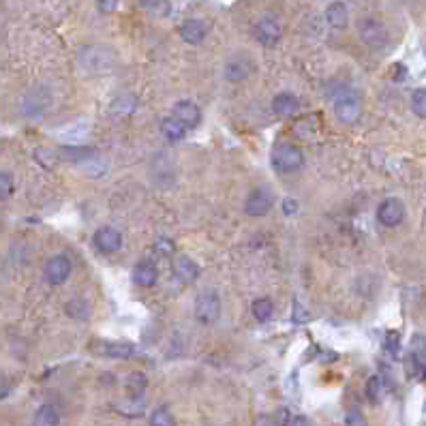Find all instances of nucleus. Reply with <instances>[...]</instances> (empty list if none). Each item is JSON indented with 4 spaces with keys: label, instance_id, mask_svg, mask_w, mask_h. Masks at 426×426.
<instances>
[{
    "label": "nucleus",
    "instance_id": "nucleus-5",
    "mask_svg": "<svg viewBox=\"0 0 426 426\" xmlns=\"http://www.w3.org/2000/svg\"><path fill=\"white\" fill-rule=\"evenodd\" d=\"M358 35H360V39H362L369 47H373V50H381V47H386L388 41H390L388 28L383 26V22H379V20H375V18H362V20L358 22Z\"/></svg>",
    "mask_w": 426,
    "mask_h": 426
},
{
    "label": "nucleus",
    "instance_id": "nucleus-23",
    "mask_svg": "<svg viewBox=\"0 0 426 426\" xmlns=\"http://www.w3.org/2000/svg\"><path fill=\"white\" fill-rule=\"evenodd\" d=\"M135 105H138V101H135L133 94H120L112 103V114H116V116H129V114L135 112Z\"/></svg>",
    "mask_w": 426,
    "mask_h": 426
},
{
    "label": "nucleus",
    "instance_id": "nucleus-35",
    "mask_svg": "<svg viewBox=\"0 0 426 426\" xmlns=\"http://www.w3.org/2000/svg\"><path fill=\"white\" fill-rule=\"evenodd\" d=\"M283 212H285L287 217H293L296 212H298V201L293 197H285L283 199Z\"/></svg>",
    "mask_w": 426,
    "mask_h": 426
},
{
    "label": "nucleus",
    "instance_id": "nucleus-31",
    "mask_svg": "<svg viewBox=\"0 0 426 426\" xmlns=\"http://www.w3.org/2000/svg\"><path fill=\"white\" fill-rule=\"evenodd\" d=\"M35 159H37L43 167H52L56 161H60V159H58V152H50L47 148H39V150L35 152Z\"/></svg>",
    "mask_w": 426,
    "mask_h": 426
},
{
    "label": "nucleus",
    "instance_id": "nucleus-13",
    "mask_svg": "<svg viewBox=\"0 0 426 426\" xmlns=\"http://www.w3.org/2000/svg\"><path fill=\"white\" fill-rule=\"evenodd\" d=\"M172 116H176L186 129H195L201 123V110L193 101H178L172 110Z\"/></svg>",
    "mask_w": 426,
    "mask_h": 426
},
{
    "label": "nucleus",
    "instance_id": "nucleus-9",
    "mask_svg": "<svg viewBox=\"0 0 426 426\" xmlns=\"http://www.w3.org/2000/svg\"><path fill=\"white\" fill-rule=\"evenodd\" d=\"M253 35H255V39H257L264 47H274V45L281 41V37H283V28H281L279 20H274V18H262V20L255 24Z\"/></svg>",
    "mask_w": 426,
    "mask_h": 426
},
{
    "label": "nucleus",
    "instance_id": "nucleus-34",
    "mask_svg": "<svg viewBox=\"0 0 426 426\" xmlns=\"http://www.w3.org/2000/svg\"><path fill=\"white\" fill-rule=\"evenodd\" d=\"M118 5H120V0H96V7H99V11H101L103 16L114 13V11L118 9Z\"/></svg>",
    "mask_w": 426,
    "mask_h": 426
},
{
    "label": "nucleus",
    "instance_id": "nucleus-16",
    "mask_svg": "<svg viewBox=\"0 0 426 426\" xmlns=\"http://www.w3.org/2000/svg\"><path fill=\"white\" fill-rule=\"evenodd\" d=\"M326 22L332 28H337V30L347 28V24H349V9H347V5L343 3V0H335V3L328 5V9H326Z\"/></svg>",
    "mask_w": 426,
    "mask_h": 426
},
{
    "label": "nucleus",
    "instance_id": "nucleus-29",
    "mask_svg": "<svg viewBox=\"0 0 426 426\" xmlns=\"http://www.w3.org/2000/svg\"><path fill=\"white\" fill-rule=\"evenodd\" d=\"M310 319V313L306 310L304 302H300L298 298L293 300V306H291V322L293 324H306Z\"/></svg>",
    "mask_w": 426,
    "mask_h": 426
},
{
    "label": "nucleus",
    "instance_id": "nucleus-12",
    "mask_svg": "<svg viewBox=\"0 0 426 426\" xmlns=\"http://www.w3.org/2000/svg\"><path fill=\"white\" fill-rule=\"evenodd\" d=\"M272 112L279 118H291L300 112V99L293 92H279L272 99Z\"/></svg>",
    "mask_w": 426,
    "mask_h": 426
},
{
    "label": "nucleus",
    "instance_id": "nucleus-15",
    "mask_svg": "<svg viewBox=\"0 0 426 426\" xmlns=\"http://www.w3.org/2000/svg\"><path fill=\"white\" fill-rule=\"evenodd\" d=\"M206 33H208V28L201 20H184L180 24V39L184 43L199 45L206 39Z\"/></svg>",
    "mask_w": 426,
    "mask_h": 426
},
{
    "label": "nucleus",
    "instance_id": "nucleus-17",
    "mask_svg": "<svg viewBox=\"0 0 426 426\" xmlns=\"http://www.w3.org/2000/svg\"><path fill=\"white\" fill-rule=\"evenodd\" d=\"M159 279V270L152 262H138L133 268V283L140 287H152Z\"/></svg>",
    "mask_w": 426,
    "mask_h": 426
},
{
    "label": "nucleus",
    "instance_id": "nucleus-3",
    "mask_svg": "<svg viewBox=\"0 0 426 426\" xmlns=\"http://www.w3.org/2000/svg\"><path fill=\"white\" fill-rule=\"evenodd\" d=\"M335 116L341 125H356L362 116V96L356 90H343L335 99Z\"/></svg>",
    "mask_w": 426,
    "mask_h": 426
},
{
    "label": "nucleus",
    "instance_id": "nucleus-14",
    "mask_svg": "<svg viewBox=\"0 0 426 426\" xmlns=\"http://www.w3.org/2000/svg\"><path fill=\"white\" fill-rule=\"evenodd\" d=\"M251 73H253V67L247 58H230L223 67V75L232 84H240V82L249 79Z\"/></svg>",
    "mask_w": 426,
    "mask_h": 426
},
{
    "label": "nucleus",
    "instance_id": "nucleus-25",
    "mask_svg": "<svg viewBox=\"0 0 426 426\" xmlns=\"http://www.w3.org/2000/svg\"><path fill=\"white\" fill-rule=\"evenodd\" d=\"M411 112L417 118H426V88H415L411 92Z\"/></svg>",
    "mask_w": 426,
    "mask_h": 426
},
{
    "label": "nucleus",
    "instance_id": "nucleus-21",
    "mask_svg": "<svg viewBox=\"0 0 426 426\" xmlns=\"http://www.w3.org/2000/svg\"><path fill=\"white\" fill-rule=\"evenodd\" d=\"M60 415L54 405H41L33 417V426H58Z\"/></svg>",
    "mask_w": 426,
    "mask_h": 426
},
{
    "label": "nucleus",
    "instance_id": "nucleus-8",
    "mask_svg": "<svg viewBox=\"0 0 426 426\" xmlns=\"http://www.w3.org/2000/svg\"><path fill=\"white\" fill-rule=\"evenodd\" d=\"M71 276V259L67 255H54L45 262L43 279L50 285H62Z\"/></svg>",
    "mask_w": 426,
    "mask_h": 426
},
{
    "label": "nucleus",
    "instance_id": "nucleus-28",
    "mask_svg": "<svg viewBox=\"0 0 426 426\" xmlns=\"http://www.w3.org/2000/svg\"><path fill=\"white\" fill-rule=\"evenodd\" d=\"M150 426H176V420L165 407H159L150 413Z\"/></svg>",
    "mask_w": 426,
    "mask_h": 426
},
{
    "label": "nucleus",
    "instance_id": "nucleus-39",
    "mask_svg": "<svg viewBox=\"0 0 426 426\" xmlns=\"http://www.w3.org/2000/svg\"><path fill=\"white\" fill-rule=\"evenodd\" d=\"M257 426H281L276 420H272V417H268V415H262L259 420H257Z\"/></svg>",
    "mask_w": 426,
    "mask_h": 426
},
{
    "label": "nucleus",
    "instance_id": "nucleus-20",
    "mask_svg": "<svg viewBox=\"0 0 426 426\" xmlns=\"http://www.w3.org/2000/svg\"><path fill=\"white\" fill-rule=\"evenodd\" d=\"M186 131H189V129H186L176 116H169V118H165V120L161 123V133H163V138H165L167 142H180V140H184Z\"/></svg>",
    "mask_w": 426,
    "mask_h": 426
},
{
    "label": "nucleus",
    "instance_id": "nucleus-37",
    "mask_svg": "<svg viewBox=\"0 0 426 426\" xmlns=\"http://www.w3.org/2000/svg\"><path fill=\"white\" fill-rule=\"evenodd\" d=\"M9 390H11L9 379H7L5 375H0V398H5V396L9 394Z\"/></svg>",
    "mask_w": 426,
    "mask_h": 426
},
{
    "label": "nucleus",
    "instance_id": "nucleus-1",
    "mask_svg": "<svg viewBox=\"0 0 426 426\" xmlns=\"http://www.w3.org/2000/svg\"><path fill=\"white\" fill-rule=\"evenodd\" d=\"M79 65L88 73H110L116 67V52L108 45H84L79 50Z\"/></svg>",
    "mask_w": 426,
    "mask_h": 426
},
{
    "label": "nucleus",
    "instance_id": "nucleus-27",
    "mask_svg": "<svg viewBox=\"0 0 426 426\" xmlns=\"http://www.w3.org/2000/svg\"><path fill=\"white\" fill-rule=\"evenodd\" d=\"M381 394H383V383H381V377H371L369 381H366V398L373 403V405H377L379 400H381Z\"/></svg>",
    "mask_w": 426,
    "mask_h": 426
},
{
    "label": "nucleus",
    "instance_id": "nucleus-22",
    "mask_svg": "<svg viewBox=\"0 0 426 426\" xmlns=\"http://www.w3.org/2000/svg\"><path fill=\"white\" fill-rule=\"evenodd\" d=\"M251 313L257 322H268L274 313V302L270 298H257L253 304H251Z\"/></svg>",
    "mask_w": 426,
    "mask_h": 426
},
{
    "label": "nucleus",
    "instance_id": "nucleus-19",
    "mask_svg": "<svg viewBox=\"0 0 426 426\" xmlns=\"http://www.w3.org/2000/svg\"><path fill=\"white\" fill-rule=\"evenodd\" d=\"M174 272H176V276H178L182 283H191V281L197 279L199 266H197V262L191 259L189 255H180V257L176 259V264H174Z\"/></svg>",
    "mask_w": 426,
    "mask_h": 426
},
{
    "label": "nucleus",
    "instance_id": "nucleus-36",
    "mask_svg": "<svg viewBox=\"0 0 426 426\" xmlns=\"http://www.w3.org/2000/svg\"><path fill=\"white\" fill-rule=\"evenodd\" d=\"M140 3L148 9H159V7H167V0H140Z\"/></svg>",
    "mask_w": 426,
    "mask_h": 426
},
{
    "label": "nucleus",
    "instance_id": "nucleus-18",
    "mask_svg": "<svg viewBox=\"0 0 426 426\" xmlns=\"http://www.w3.org/2000/svg\"><path fill=\"white\" fill-rule=\"evenodd\" d=\"M94 155H96V150L94 148H86V146H65V148L58 150V159L60 161L77 163V165H84Z\"/></svg>",
    "mask_w": 426,
    "mask_h": 426
},
{
    "label": "nucleus",
    "instance_id": "nucleus-24",
    "mask_svg": "<svg viewBox=\"0 0 426 426\" xmlns=\"http://www.w3.org/2000/svg\"><path fill=\"white\" fill-rule=\"evenodd\" d=\"M317 129H319V125H317V118L313 116H306V118H298L296 120V125H293V133H296V138H302V140H308L310 135H315L317 133Z\"/></svg>",
    "mask_w": 426,
    "mask_h": 426
},
{
    "label": "nucleus",
    "instance_id": "nucleus-6",
    "mask_svg": "<svg viewBox=\"0 0 426 426\" xmlns=\"http://www.w3.org/2000/svg\"><path fill=\"white\" fill-rule=\"evenodd\" d=\"M272 206H274V195L268 189L259 186V189H253L249 193V197L245 201V212L251 219H259V217L268 215V212L272 210Z\"/></svg>",
    "mask_w": 426,
    "mask_h": 426
},
{
    "label": "nucleus",
    "instance_id": "nucleus-26",
    "mask_svg": "<svg viewBox=\"0 0 426 426\" xmlns=\"http://www.w3.org/2000/svg\"><path fill=\"white\" fill-rule=\"evenodd\" d=\"M16 193V180L9 172H0V201L11 199V195Z\"/></svg>",
    "mask_w": 426,
    "mask_h": 426
},
{
    "label": "nucleus",
    "instance_id": "nucleus-33",
    "mask_svg": "<svg viewBox=\"0 0 426 426\" xmlns=\"http://www.w3.org/2000/svg\"><path fill=\"white\" fill-rule=\"evenodd\" d=\"M345 424H347V426H369V424H366V417H364L362 411H358V409H349V411H347Z\"/></svg>",
    "mask_w": 426,
    "mask_h": 426
},
{
    "label": "nucleus",
    "instance_id": "nucleus-30",
    "mask_svg": "<svg viewBox=\"0 0 426 426\" xmlns=\"http://www.w3.org/2000/svg\"><path fill=\"white\" fill-rule=\"evenodd\" d=\"M146 375L144 373H131L129 375V381H127V386H129V390H131V394L133 396H140L144 390H146Z\"/></svg>",
    "mask_w": 426,
    "mask_h": 426
},
{
    "label": "nucleus",
    "instance_id": "nucleus-2",
    "mask_svg": "<svg viewBox=\"0 0 426 426\" xmlns=\"http://www.w3.org/2000/svg\"><path fill=\"white\" fill-rule=\"evenodd\" d=\"M193 315L197 324L201 326H215L221 319V296L215 289H203L195 298Z\"/></svg>",
    "mask_w": 426,
    "mask_h": 426
},
{
    "label": "nucleus",
    "instance_id": "nucleus-11",
    "mask_svg": "<svg viewBox=\"0 0 426 426\" xmlns=\"http://www.w3.org/2000/svg\"><path fill=\"white\" fill-rule=\"evenodd\" d=\"M92 349L99 356L116 358V360H129L138 354V349L131 343H120V341H99V343L92 345Z\"/></svg>",
    "mask_w": 426,
    "mask_h": 426
},
{
    "label": "nucleus",
    "instance_id": "nucleus-7",
    "mask_svg": "<svg viewBox=\"0 0 426 426\" xmlns=\"http://www.w3.org/2000/svg\"><path fill=\"white\" fill-rule=\"evenodd\" d=\"M377 221L383 228H398L405 221V206L396 197H388L377 206Z\"/></svg>",
    "mask_w": 426,
    "mask_h": 426
},
{
    "label": "nucleus",
    "instance_id": "nucleus-4",
    "mask_svg": "<svg viewBox=\"0 0 426 426\" xmlns=\"http://www.w3.org/2000/svg\"><path fill=\"white\" fill-rule=\"evenodd\" d=\"M304 152L296 144H279L272 152V167L279 174H293L302 169Z\"/></svg>",
    "mask_w": 426,
    "mask_h": 426
},
{
    "label": "nucleus",
    "instance_id": "nucleus-10",
    "mask_svg": "<svg viewBox=\"0 0 426 426\" xmlns=\"http://www.w3.org/2000/svg\"><path fill=\"white\" fill-rule=\"evenodd\" d=\"M92 242H94V247H96L101 253H108V255H110V253L120 251V247H123V234H120L116 228L105 225V228H99V230L94 232Z\"/></svg>",
    "mask_w": 426,
    "mask_h": 426
},
{
    "label": "nucleus",
    "instance_id": "nucleus-32",
    "mask_svg": "<svg viewBox=\"0 0 426 426\" xmlns=\"http://www.w3.org/2000/svg\"><path fill=\"white\" fill-rule=\"evenodd\" d=\"M398 347H400V337L398 332H388L386 341H383V349L390 354V356H396L398 354Z\"/></svg>",
    "mask_w": 426,
    "mask_h": 426
},
{
    "label": "nucleus",
    "instance_id": "nucleus-38",
    "mask_svg": "<svg viewBox=\"0 0 426 426\" xmlns=\"http://www.w3.org/2000/svg\"><path fill=\"white\" fill-rule=\"evenodd\" d=\"M289 426H313V422L304 415H296V417L289 420Z\"/></svg>",
    "mask_w": 426,
    "mask_h": 426
}]
</instances>
